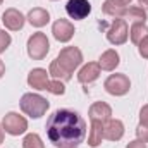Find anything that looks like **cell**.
<instances>
[{
  "label": "cell",
  "instance_id": "1",
  "mask_svg": "<svg viewBox=\"0 0 148 148\" xmlns=\"http://www.w3.org/2000/svg\"><path fill=\"white\" fill-rule=\"evenodd\" d=\"M47 136L57 148H79L86 136V122L74 110H55L47 121Z\"/></svg>",
  "mask_w": 148,
  "mask_h": 148
},
{
  "label": "cell",
  "instance_id": "2",
  "mask_svg": "<svg viewBox=\"0 0 148 148\" xmlns=\"http://www.w3.org/2000/svg\"><path fill=\"white\" fill-rule=\"evenodd\" d=\"M19 105H21V110L26 115H29L31 119H40L41 115L47 114L48 107H50L48 100L36 93H24Z\"/></svg>",
  "mask_w": 148,
  "mask_h": 148
},
{
  "label": "cell",
  "instance_id": "3",
  "mask_svg": "<svg viewBox=\"0 0 148 148\" xmlns=\"http://www.w3.org/2000/svg\"><path fill=\"white\" fill-rule=\"evenodd\" d=\"M50 52V43L45 33H33L28 40V55L33 60H41Z\"/></svg>",
  "mask_w": 148,
  "mask_h": 148
},
{
  "label": "cell",
  "instance_id": "4",
  "mask_svg": "<svg viewBox=\"0 0 148 148\" xmlns=\"http://www.w3.org/2000/svg\"><path fill=\"white\" fill-rule=\"evenodd\" d=\"M57 60H59V64H60L67 73L73 74L74 71L81 66V62H83V53H81V50H79L77 47H66V48L60 50Z\"/></svg>",
  "mask_w": 148,
  "mask_h": 148
},
{
  "label": "cell",
  "instance_id": "5",
  "mask_svg": "<svg viewBox=\"0 0 148 148\" xmlns=\"http://www.w3.org/2000/svg\"><path fill=\"white\" fill-rule=\"evenodd\" d=\"M103 88L107 90V93H110L114 97H122L129 91L131 88V81L126 74H110L105 83H103Z\"/></svg>",
  "mask_w": 148,
  "mask_h": 148
},
{
  "label": "cell",
  "instance_id": "6",
  "mask_svg": "<svg viewBox=\"0 0 148 148\" xmlns=\"http://www.w3.org/2000/svg\"><path fill=\"white\" fill-rule=\"evenodd\" d=\"M2 127H3L5 133H9L10 136H19V134L26 133V129H28V121H26L23 115L16 114V112H9V114H5V117H3V121H2Z\"/></svg>",
  "mask_w": 148,
  "mask_h": 148
},
{
  "label": "cell",
  "instance_id": "7",
  "mask_svg": "<svg viewBox=\"0 0 148 148\" xmlns=\"http://www.w3.org/2000/svg\"><path fill=\"white\" fill-rule=\"evenodd\" d=\"M127 35H129L127 23L122 17H115L112 21L110 28L107 29V40L112 45H124L127 41Z\"/></svg>",
  "mask_w": 148,
  "mask_h": 148
},
{
  "label": "cell",
  "instance_id": "8",
  "mask_svg": "<svg viewBox=\"0 0 148 148\" xmlns=\"http://www.w3.org/2000/svg\"><path fill=\"white\" fill-rule=\"evenodd\" d=\"M66 10L69 14V17L74 21H81L86 19L91 12V3L88 0H69L66 3Z\"/></svg>",
  "mask_w": 148,
  "mask_h": 148
},
{
  "label": "cell",
  "instance_id": "9",
  "mask_svg": "<svg viewBox=\"0 0 148 148\" xmlns=\"http://www.w3.org/2000/svg\"><path fill=\"white\" fill-rule=\"evenodd\" d=\"M52 33H53V38L57 41L66 43L74 36V24L67 19H57L52 26Z\"/></svg>",
  "mask_w": 148,
  "mask_h": 148
},
{
  "label": "cell",
  "instance_id": "10",
  "mask_svg": "<svg viewBox=\"0 0 148 148\" xmlns=\"http://www.w3.org/2000/svg\"><path fill=\"white\" fill-rule=\"evenodd\" d=\"M2 23L7 29L10 31H19L23 29L24 23H26V17L17 10V9H7L3 14H2Z\"/></svg>",
  "mask_w": 148,
  "mask_h": 148
},
{
  "label": "cell",
  "instance_id": "11",
  "mask_svg": "<svg viewBox=\"0 0 148 148\" xmlns=\"http://www.w3.org/2000/svg\"><path fill=\"white\" fill-rule=\"evenodd\" d=\"M124 136V124L119 119H109L103 122V138L109 141H119Z\"/></svg>",
  "mask_w": 148,
  "mask_h": 148
},
{
  "label": "cell",
  "instance_id": "12",
  "mask_svg": "<svg viewBox=\"0 0 148 148\" xmlns=\"http://www.w3.org/2000/svg\"><path fill=\"white\" fill-rule=\"evenodd\" d=\"M100 73H102V69H100L98 62H88V64L83 66L81 71L77 73V79H79V83H83V84H90V83H93V81L98 79Z\"/></svg>",
  "mask_w": 148,
  "mask_h": 148
},
{
  "label": "cell",
  "instance_id": "13",
  "mask_svg": "<svg viewBox=\"0 0 148 148\" xmlns=\"http://www.w3.org/2000/svg\"><path fill=\"white\" fill-rule=\"evenodd\" d=\"M90 121H100V122H107L112 115V109L109 103L105 102H95L90 107Z\"/></svg>",
  "mask_w": 148,
  "mask_h": 148
},
{
  "label": "cell",
  "instance_id": "14",
  "mask_svg": "<svg viewBox=\"0 0 148 148\" xmlns=\"http://www.w3.org/2000/svg\"><path fill=\"white\" fill-rule=\"evenodd\" d=\"M50 79H48V73L41 67H36L33 69L31 73L28 74V84L35 90H47Z\"/></svg>",
  "mask_w": 148,
  "mask_h": 148
},
{
  "label": "cell",
  "instance_id": "15",
  "mask_svg": "<svg viewBox=\"0 0 148 148\" xmlns=\"http://www.w3.org/2000/svg\"><path fill=\"white\" fill-rule=\"evenodd\" d=\"M119 62H121L119 53L110 48V50H105V52L102 53V57H100V60H98V66H100L102 71H114V69L119 66Z\"/></svg>",
  "mask_w": 148,
  "mask_h": 148
},
{
  "label": "cell",
  "instance_id": "16",
  "mask_svg": "<svg viewBox=\"0 0 148 148\" xmlns=\"http://www.w3.org/2000/svg\"><path fill=\"white\" fill-rule=\"evenodd\" d=\"M26 19H28L35 28H43L45 24H48L50 14H48V10H45V9H41V7H35V9L29 10V14H28Z\"/></svg>",
  "mask_w": 148,
  "mask_h": 148
},
{
  "label": "cell",
  "instance_id": "17",
  "mask_svg": "<svg viewBox=\"0 0 148 148\" xmlns=\"http://www.w3.org/2000/svg\"><path fill=\"white\" fill-rule=\"evenodd\" d=\"M103 140V122L100 121H91V129L88 134V145L91 148H97Z\"/></svg>",
  "mask_w": 148,
  "mask_h": 148
},
{
  "label": "cell",
  "instance_id": "18",
  "mask_svg": "<svg viewBox=\"0 0 148 148\" xmlns=\"http://www.w3.org/2000/svg\"><path fill=\"white\" fill-rule=\"evenodd\" d=\"M129 36H131V41L134 45H138L145 36H148V26L145 23H133L131 31H129Z\"/></svg>",
  "mask_w": 148,
  "mask_h": 148
},
{
  "label": "cell",
  "instance_id": "19",
  "mask_svg": "<svg viewBox=\"0 0 148 148\" xmlns=\"http://www.w3.org/2000/svg\"><path fill=\"white\" fill-rule=\"evenodd\" d=\"M48 74L50 76H53L55 79H59V81H69L71 77H73V74L67 73L60 64H59V60L55 59V60H52V64H50V69H48Z\"/></svg>",
  "mask_w": 148,
  "mask_h": 148
},
{
  "label": "cell",
  "instance_id": "20",
  "mask_svg": "<svg viewBox=\"0 0 148 148\" xmlns=\"http://www.w3.org/2000/svg\"><path fill=\"white\" fill-rule=\"evenodd\" d=\"M23 148H45V145L36 133H29L23 140Z\"/></svg>",
  "mask_w": 148,
  "mask_h": 148
},
{
  "label": "cell",
  "instance_id": "21",
  "mask_svg": "<svg viewBox=\"0 0 148 148\" xmlns=\"http://www.w3.org/2000/svg\"><path fill=\"white\" fill-rule=\"evenodd\" d=\"M47 91H48V93H52V95H64V93H66V86H64V83H62V81L53 79V81H50V83H48Z\"/></svg>",
  "mask_w": 148,
  "mask_h": 148
},
{
  "label": "cell",
  "instance_id": "22",
  "mask_svg": "<svg viewBox=\"0 0 148 148\" xmlns=\"http://www.w3.org/2000/svg\"><path fill=\"white\" fill-rule=\"evenodd\" d=\"M10 41H12L10 35H9V33H5L3 29H0V53H2V52H5V50L9 48Z\"/></svg>",
  "mask_w": 148,
  "mask_h": 148
},
{
  "label": "cell",
  "instance_id": "23",
  "mask_svg": "<svg viewBox=\"0 0 148 148\" xmlns=\"http://www.w3.org/2000/svg\"><path fill=\"white\" fill-rule=\"evenodd\" d=\"M136 136H138V140H141L143 143H148V126L140 124V126L136 127Z\"/></svg>",
  "mask_w": 148,
  "mask_h": 148
},
{
  "label": "cell",
  "instance_id": "24",
  "mask_svg": "<svg viewBox=\"0 0 148 148\" xmlns=\"http://www.w3.org/2000/svg\"><path fill=\"white\" fill-rule=\"evenodd\" d=\"M138 52L143 59H148V36H145L138 43Z\"/></svg>",
  "mask_w": 148,
  "mask_h": 148
},
{
  "label": "cell",
  "instance_id": "25",
  "mask_svg": "<svg viewBox=\"0 0 148 148\" xmlns=\"http://www.w3.org/2000/svg\"><path fill=\"white\" fill-rule=\"evenodd\" d=\"M140 124L148 126V105H143L140 110Z\"/></svg>",
  "mask_w": 148,
  "mask_h": 148
},
{
  "label": "cell",
  "instance_id": "26",
  "mask_svg": "<svg viewBox=\"0 0 148 148\" xmlns=\"http://www.w3.org/2000/svg\"><path fill=\"white\" fill-rule=\"evenodd\" d=\"M126 148H147V143H143L141 140H134V141H129Z\"/></svg>",
  "mask_w": 148,
  "mask_h": 148
},
{
  "label": "cell",
  "instance_id": "27",
  "mask_svg": "<svg viewBox=\"0 0 148 148\" xmlns=\"http://www.w3.org/2000/svg\"><path fill=\"white\" fill-rule=\"evenodd\" d=\"M110 3H114L115 7H127L133 0H109Z\"/></svg>",
  "mask_w": 148,
  "mask_h": 148
},
{
  "label": "cell",
  "instance_id": "28",
  "mask_svg": "<svg viewBox=\"0 0 148 148\" xmlns=\"http://www.w3.org/2000/svg\"><path fill=\"white\" fill-rule=\"evenodd\" d=\"M138 3H140V7H141V9L148 10V0H138Z\"/></svg>",
  "mask_w": 148,
  "mask_h": 148
},
{
  "label": "cell",
  "instance_id": "29",
  "mask_svg": "<svg viewBox=\"0 0 148 148\" xmlns=\"http://www.w3.org/2000/svg\"><path fill=\"white\" fill-rule=\"evenodd\" d=\"M3 73H5V66H3V62L0 60V77L3 76Z\"/></svg>",
  "mask_w": 148,
  "mask_h": 148
},
{
  "label": "cell",
  "instance_id": "30",
  "mask_svg": "<svg viewBox=\"0 0 148 148\" xmlns=\"http://www.w3.org/2000/svg\"><path fill=\"white\" fill-rule=\"evenodd\" d=\"M3 143V127L0 126V145Z\"/></svg>",
  "mask_w": 148,
  "mask_h": 148
},
{
  "label": "cell",
  "instance_id": "31",
  "mask_svg": "<svg viewBox=\"0 0 148 148\" xmlns=\"http://www.w3.org/2000/svg\"><path fill=\"white\" fill-rule=\"evenodd\" d=\"M2 2H3V0H0V5H2Z\"/></svg>",
  "mask_w": 148,
  "mask_h": 148
}]
</instances>
